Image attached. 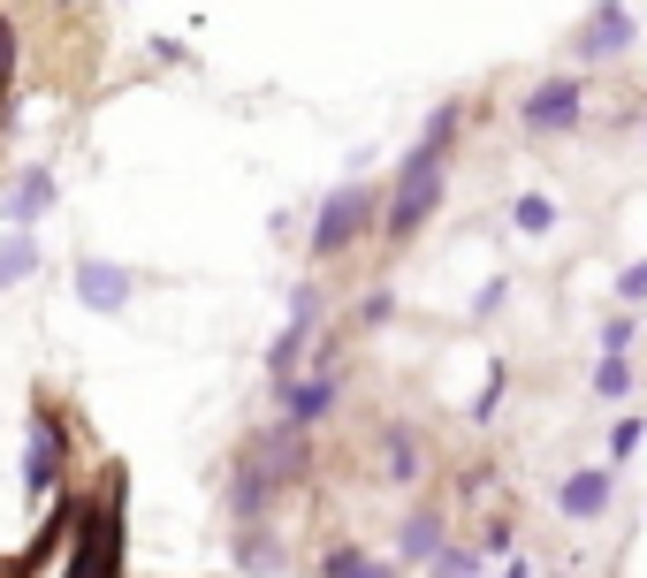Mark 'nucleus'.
Returning <instances> with one entry per match:
<instances>
[{"label": "nucleus", "instance_id": "6e6552de", "mask_svg": "<svg viewBox=\"0 0 647 578\" xmlns=\"http://www.w3.org/2000/svg\"><path fill=\"white\" fill-rule=\"evenodd\" d=\"M610 495H617V464H579V472H564L556 510H564L571 525H587V518H602V510H610Z\"/></svg>", "mask_w": 647, "mask_h": 578}, {"label": "nucleus", "instance_id": "ddd939ff", "mask_svg": "<svg viewBox=\"0 0 647 578\" xmlns=\"http://www.w3.org/2000/svg\"><path fill=\"white\" fill-rule=\"evenodd\" d=\"M321 578H396V556H373L358 541H335L321 556Z\"/></svg>", "mask_w": 647, "mask_h": 578}, {"label": "nucleus", "instance_id": "aec40b11", "mask_svg": "<svg viewBox=\"0 0 647 578\" xmlns=\"http://www.w3.org/2000/svg\"><path fill=\"white\" fill-rule=\"evenodd\" d=\"M389 312H396L389 289H366V297H358V327H389Z\"/></svg>", "mask_w": 647, "mask_h": 578}, {"label": "nucleus", "instance_id": "39448f33", "mask_svg": "<svg viewBox=\"0 0 647 578\" xmlns=\"http://www.w3.org/2000/svg\"><path fill=\"white\" fill-rule=\"evenodd\" d=\"M61 464H69V427H61V412H54V404H31V449H23V487H31V502L61 487Z\"/></svg>", "mask_w": 647, "mask_h": 578}, {"label": "nucleus", "instance_id": "5701e85b", "mask_svg": "<svg viewBox=\"0 0 647 578\" xmlns=\"http://www.w3.org/2000/svg\"><path fill=\"white\" fill-rule=\"evenodd\" d=\"M487 487H495V464H465V472H458V502H473Z\"/></svg>", "mask_w": 647, "mask_h": 578}, {"label": "nucleus", "instance_id": "f8f14e48", "mask_svg": "<svg viewBox=\"0 0 647 578\" xmlns=\"http://www.w3.org/2000/svg\"><path fill=\"white\" fill-rule=\"evenodd\" d=\"M54 198H61L54 167H23V175H15V190H8V221H15V229H31V221H46V213H54Z\"/></svg>", "mask_w": 647, "mask_h": 578}, {"label": "nucleus", "instance_id": "a878e982", "mask_svg": "<svg viewBox=\"0 0 647 578\" xmlns=\"http://www.w3.org/2000/svg\"><path fill=\"white\" fill-rule=\"evenodd\" d=\"M502 578H533V564H525V556H510V564H502Z\"/></svg>", "mask_w": 647, "mask_h": 578}, {"label": "nucleus", "instance_id": "f257e3e1", "mask_svg": "<svg viewBox=\"0 0 647 578\" xmlns=\"http://www.w3.org/2000/svg\"><path fill=\"white\" fill-rule=\"evenodd\" d=\"M381 229V190L366 183V175H350V183H335L321 198V213H313V236H305V252L313 259H343V252H358L366 236Z\"/></svg>", "mask_w": 647, "mask_h": 578}, {"label": "nucleus", "instance_id": "9b49d317", "mask_svg": "<svg viewBox=\"0 0 647 578\" xmlns=\"http://www.w3.org/2000/svg\"><path fill=\"white\" fill-rule=\"evenodd\" d=\"M130 267H115V259H77V297L92 304V312H123L130 304Z\"/></svg>", "mask_w": 647, "mask_h": 578}, {"label": "nucleus", "instance_id": "dca6fc26", "mask_svg": "<svg viewBox=\"0 0 647 578\" xmlns=\"http://www.w3.org/2000/svg\"><path fill=\"white\" fill-rule=\"evenodd\" d=\"M587 389H594V396H625V389H633V358H625V350H602L594 373H587Z\"/></svg>", "mask_w": 647, "mask_h": 578}, {"label": "nucleus", "instance_id": "4468645a", "mask_svg": "<svg viewBox=\"0 0 647 578\" xmlns=\"http://www.w3.org/2000/svg\"><path fill=\"white\" fill-rule=\"evenodd\" d=\"M236 571H282V541L267 525H236Z\"/></svg>", "mask_w": 647, "mask_h": 578}, {"label": "nucleus", "instance_id": "2eb2a0df", "mask_svg": "<svg viewBox=\"0 0 647 578\" xmlns=\"http://www.w3.org/2000/svg\"><path fill=\"white\" fill-rule=\"evenodd\" d=\"M510 229H525V236H548V229H556V198H548V190H518V206H510Z\"/></svg>", "mask_w": 647, "mask_h": 578}, {"label": "nucleus", "instance_id": "9d476101", "mask_svg": "<svg viewBox=\"0 0 647 578\" xmlns=\"http://www.w3.org/2000/svg\"><path fill=\"white\" fill-rule=\"evenodd\" d=\"M442 541H450V518H442V510H412V518L396 525V571L435 564V556H442Z\"/></svg>", "mask_w": 647, "mask_h": 578}, {"label": "nucleus", "instance_id": "393cba45", "mask_svg": "<svg viewBox=\"0 0 647 578\" xmlns=\"http://www.w3.org/2000/svg\"><path fill=\"white\" fill-rule=\"evenodd\" d=\"M481 556H510V525H502V518L481 533Z\"/></svg>", "mask_w": 647, "mask_h": 578}, {"label": "nucleus", "instance_id": "4be33fe9", "mask_svg": "<svg viewBox=\"0 0 647 578\" xmlns=\"http://www.w3.org/2000/svg\"><path fill=\"white\" fill-rule=\"evenodd\" d=\"M633 335H640L633 312H610V320H602V350H633Z\"/></svg>", "mask_w": 647, "mask_h": 578}, {"label": "nucleus", "instance_id": "412c9836", "mask_svg": "<svg viewBox=\"0 0 647 578\" xmlns=\"http://www.w3.org/2000/svg\"><path fill=\"white\" fill-rule=\"evenodd\" d=\"M617 304L633 312V304H647V259H633L625 275H617Z\"/></svg>", "mask_w": 647, "mask_h": 578}, {"label": "nucleus", "instance_id": "a211bd4d", "mask_svg": "<svg viewBox=\"0 0 647 578\" xmlns=\"http://www.w3.org/2000/svg\"><path fill=\"white\" fill-rule=\"evenodd\" d=\"M427 571H435V578H473V571H481V548H465V541H442V556H435Z\"/></svg>", "mask_w": 647, "mask_h": 578}, {"label": "nucleus", "instance_id": "20e7f679", "mask_svg": "<svg viewBox=\"0 0 647 578\" xmlns=\"http://www.w3.org/2000/svg\"><path fill=\"white\" fill-rule=\"evenodd\" d=\"M313 320H321V282H298L290 289V320H282V335H275V350H267V381H275V389H290V381L305 373Z\"/></svg>", "mask_w": 647, "mask_h": 578}, {"label": "nucleus", "instance_id": "423d86ee", "mask_svg": "<svg viewBox=\"0 0 647 578\" xmlns=\"http://www.w3.org/2000/svg\"><path fill=\"white\" fill-rule=\"evenodd\" d=\"M335 404H343V373H335V366H321V373H298V381L282 389V427L313 434Z\"/></svg>", "mask_w": 647, "mask_h": 578}, {"label": "nucleus", "instance_id": "b1692460", "mask_svg": "<svg viewBox=\"0 0 647 578\" xmlns=\"http://www.w3.org/2000/svg\"><path fill=\"white\" fill-rule=\"evenodd\" d=\"M502 289H510V282H502V275H495V282H487L481 297H473V320H495V312H502Z\"/></svg>", "mask_w": 647, "mask_h": 578}, {"label": "nucleus", "instance_id": "1a4fd4ad", "mask_svg": "<svg viewBox=\"0 0 647 578\" xmlns=\"http://www.w3.org/2000/svg\"><path fill=\"white\" fill-rule=\"evenodd\" d=\"M373 449H381V479H389V487H419V479H427V441H419L412 427L389 419Z\"/></svg>", "mask_w": 647, "mask_h": 578}, {"label": "nucleus", "instance_id": "7ed1b4c3", "mask_svg": "<svg viewBox=\"0 0 647 578\" xmlns=\"http://www.w3.org/2000/svg\"><path fill=\"white\" fill-rule=\"evenodd\" d=\"M587 123V77H548L518 100V130L525 138H564Z\"/></svg>", "mask_w": 647, "mask_h": 578}, {"label": "nucleus", "instance_id": "6ab92c4d", "mask_svg": "<svg viewBox=\"0 0 647 578\" xmlns=\"http://www.w3.org/2000/svg\"><path fill=\"white\" fill-rule=\"evenodd\" d=\"M640 441H647V419H640V412H625V419L610 427V464H625V456H633Z\"/></svg>", "mask_w": 647, "mask_h": 578}, {"label": "nucleus", "instance_id": "0eeeda50", "mask_svg": "<svg viewBox=\"0 0 647 578\" xmlns=\"http://www.w3.org/2000/svg\"><path fill=\"white\" fill-rule=\"evenodd\" d=\"M640 38V23H633V8L625 0H602L587 23H579V38H571V54H587V61H617L625 46Z\"/></svg>", "mask_w": 647, "mask_h": 578}, {"label": "nucleus", "instance_id": "f03ea898", "mask_svg": "<svg viewBox=\"0 0 647 578\" xmlns=\"http://www.w3.org/2000/svg\"><path fill=\"white\" fill-rule=\"evenodd\" d=\"M69 578H123V479H107V502L92 495L84 533H77V564Z\"/></svg>", "mask_w": 647, "mask_h": 578}, {"label": "nucleus", "instance_id": "f3484780", "mask_svg": "<svg viewBox=\"0 0 647 578\" xmlns=\"http://www.w3.org/2000/svg\"><path fill=\"white\" fill-rule=\"evenodd\" d=\"M23 275H38V244H31V236L15 229V236L0 244V289H8V282H23Z\"/></svg>", "mask_w": 647, "mask_h": 578}]
</instances>
